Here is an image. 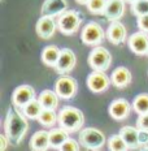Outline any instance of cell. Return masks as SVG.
Listing matches in <instances>:
<instances>
[{"label":"cell","mask_w":148,"mask_h":151,"mask_svg":"<svg viewBox=\"0 0 148 151\" xmlns=\"http://www.w3.org/2000/svg\"><path fill=\"white\" fill-rule=\"evenodd\" d=\"M43 109L44 108H43L42 103L39 102V99H33L25 107H22V112L26 115L27 119H31V120H38Z\"/></svg>","instance_id":"cell-23"},{"label":"cell","mask_w":148,"mask_h":151,"mask_svg":"<svg viewBox=\"0 0 148 151\" xmlns=\"http://www.w3.org/2000/svg\"><path fill=\"white\" fill-rule=\"evenodd\" d=\"M33 99H35V91H34V89L30 85H21V86H18L13 91V95H12V103L17 107H20V108L25 107Z\"/></svg>","instance_id":"cell-9"},{"label":"cell","mask_w":148,"mask_h":151,"mask_svg":"<svg viewBox=\"0 0 148 151\" xmlns=\"http://www.w3.org/2000/svg\"><path fill=\"white\" fill-rule=\"evenodd\" d=\"M104 38H105V34H104L103 27L94 21L84 25L81 33L82 42L87 46H99L104 40Z\"/></svg>","instance_id":"cell-6"},{"label":"cell","mask_w":148,"mask_h":151,"mask_svg":"<svg viewBox=\"0 0 148 151\" xmlns=\"http://www.w3.org/2000/svg\"><path fill=\"white\" fill-rule=\"evenodd\" d=\"M108 146H109V150L112 151H125L129 149L127 143L125 142V139L122 138L121 134H114L109 138L108 141Z\"/></svg>","instance_id":"cell-26"},{"label":"cell","mask_w":148,"mask_h":151,"mask_svg":"<svg viewBox=\"0 0 148 151\" xmlns=\"http://www.w3.org/2000/svg\"><path fill=\"white\" fill-rule=\"evenodd\" d=\"M148 143V132L139 129V145H147Z\"/></svg>","instance_id":"cell-33"},{"label":"cell","mask_w":148,"mask_h":151,"mask_svg":"<svg viewBox=\"0 0 148 151\" xmlns=\"http://www.w3.org/2000/svg\"><path fill=\"white\" fill-rule=\"evenodd\" d=\"M130 111H131L130 103L124 98L113 100L111 106H109V115L114 120H124L130 115Z\"/></svg>","instance_id":"cell-14"},{"label":"cell","mask_w":148,"mask_h":151,"mask_svg":"<svg viewBox=\"0 0 148 151\" xmlns=\"http://www.w3.org/2000/svg\"><path fill=\"white\" fill-rule=\"evenodd\" d=\"M68 138H70L69 137V132L61 127L55 128L49 132V143H51L52 149H60Z\"/></svg>","instance_id":"cell-20"},{"label":"cell","mask_w":148,"mask_h":151,"mask_svg":"<svg viewBox=\"0 0 148 151\" xmlns=\"http://www.w3.org/2000/svg\"><path fill=\"white\" fill-rule=\"evenodd\" d=\"M9 143H11V141H9V138L7 137V134H1V136H0V150L4 151L8 147Z\"/></svg>","instance_id":"cell-32"},{"label":"cell","mask_w":148,"mask_h":151,"mask_svg":"<svg viewBox=\"0 0 148 151\" xmlns=\"http://www.w3.org/2000/svg\"><path fill=\"white\" fill-rule=\"evenodd\" d=\"M133 108L137 113H147L148 112V94H139L134 98Z\"/></svg>","instance_id":"cell-25"},{"label":"cell","mask_w":148,"mask_h":151,"mask_svg":"<svg viewBox=\"0 0 148 151\" xmlns=\"http://www.w3.org/2000/svg\"><path fill=\"white\" fill-rule=\"evenodd\" d=\"M107 5V0H90L87 3V8L92 14H103Z\"/></svg>","instance_id":"cell-28"},{"label":"cell","mask_w":148,"mask_h":151,"mask_svg":"<svg viewBox=\"0 0 148 151\" xmlns=\"http://www.w3.org/2000/svg\"><path fill=\"white\" fill-rule=\"evenodd\" d=\"M57 122L60 127L66 129L69 133H70V132H77L83 127L84 116L81 109L75 108V107L66 106L62 109H60Z\"/></svg>","instance_id":"cell-2"},{"label":"cell","mask_w":148,"mask_h":151,"mask_svg":"<svg viewBox=\"0 0 148 151\" xmlns=\"http://www.w3.org/2000/svg\"><path fill=\"white\" fill-rule=\"evenodd\" d=\"M107 38L111 40V43L119 46L126 39V27L119 21H112L107 30Z\"/></svg>","instance_id":"cell-16"},{"label":"cell","mask_w":148,"mask_h":151,"mask_svg":"<svg viewBox=\"0 0 148 151\" xmlns=\"http://www.w3.org/2000/svg\"><path fill=\"white\" fill-rule=\"evenodd\" d=\"M111 82L114 87L122 89L126 87L129 83L131 82V72L125 67H118L113 70L112 77H111Z\"/></svg>","instance_id":"cell-17"},{"label":"cell","mask_w":148,"mask_h":151,"mask_svg":"<svg viewBox=\"0 0 148 151\" xmlns=\"http://www.w3.org/2000/svg\"><path fill=\"white\" fill-rule=\"evenodd\" d=\"M59 120V113L55 112V109H49V108H44L40 113L38 121L43 125V127H52L55 125V122Z\"/></svg>","instance_id":"cell-24"},{"label":"cell","mask_w":148,"mask_h":151,"mask_svg":"<svg viewBox=\"0 0 148 151\" xmlns=\"http://www.w3.org/2000/svg\"><path fill=\"white\" fill-rule=\"evenodd\" d=\"M82 24V16L77 11H65L62 14L59 16L57 27L61 34L71 35L75 31H78Z\"/></svg>","instance_id":"cell-3"},{"label":"cell","mask_w":148,"mask_h":151,"mask_svg":"<svg viewBox=\"0 0 148 151\" xmlns=\"http://www.w3.org/2000/svg\"><path fill=\"white\" fill-rule=\"evenodd\" d=\"M138 27H139V30L148 33V13L138 17Z\"/></svg>","instance_id":"cell-31"},{"label":"cell","mask_w":148,"mask_h":151,"mask_svg":"<svg viewBox=\"0 0 148 151\" xmlns=\"http://www.w3.org/2000/svg\"><path fill=\"white\" fill-rule=\"evenodd\" d=\"M137 128L148 132V112L140 113L139 115V117H138V120H137Z\"/></svg>","instance_id":"cell-30"},{"label":"cell","mask_w":148,"mask_h":151,"mask_svg":"<svg viewBox=\"0 0 148 151\" xmlns=\"http://www.w3.org/2000/svg\"><path fill=\"white\" fill-rule=\"evenodd\" d=\"M131 12L137 17L147 14L148 13V0H137V1L131 3Z\"/></svg>","instance_id":"cell-27"},{"label":"cell","mask_w":148,"mask_h":151,"mask_svg":"<svg viewBox=\"0 0 148 151\" xmlns=\"http://www.w3.org/2000/svg\"><path fill=\"white\" fill-rule=\"evenodd\" d=\"M129 47L135 55H148V33L138 31L129 38Z\"/></svg>","instance_id":"cell-10"},{"label":"cell","mask_w":148,"mask_h":151,"mask_svg":"<svg viewBox=\"0 0 148 151\" xmlns=\"http://www.w3.org/2000/svg\"><path fill=\"white\" fill-rule=\"evenodd\" d=\"M30 147L34 151H44L51 147L49 143V132L39 130L31 137L30 139Z\"/></svg>","instance_id":"cell-18"},{"label":"cell","mask_w":148,"mask_h":151,"mask_svg":"<svg viewBox=\"0 0 148 151\" xmlns=\"http://www.w3.org/2000/svg\"><path fill=\"white\" fill-rule=\"evenodd\" d=\"M81 143L79 142H77V141H74V139H71V138H68L66 141H65L64 143H62V146L60 147L59 150H64V151H78L81 149Z\"/></svg>","instance_id":"cell-29"},{"label":"cell","mask_w":148,"mask_h":151,"mask_svg":"<svg viewBox=\"0 0 148 151\" xmlns=\"http://www.w3.org/2000/svg\"><path fill=\"white\" fill-rule=\"evenodd\" d=\"M56 27H57V25H56V21L53 20V17H51V16H40V18L36 22L35 30L39 38L49 39L55 34Z\"/></svg>","instance_id":"cell-11"},{"label":"cell","mask_w":148,"mask_h":151,"mask_svg":"<svg viewBox=\"0 0 148 151\" xmlns=\"http://www.w3.org/2000/svg\"><path fill=\"white\" fill-rule=\"evenodd\" d=\"M125 1H129V3H134V1H137V0H125Z\"/></svg>","instance_id":"cell-35"},{"label":"cell","mask_w":148,"mask_h":151,"mask_svg":"<svg viewBox=\"0 0 148 151\" xmlns=\"http://www.w3.org/2000/svg\"><path fill=\"white\" fill-rule=\"evenodd\" d=\"M78 90V83L70 76H62L55 83V91L62 99H71L75 96Z\"/></svg>","instance_id":"cell-7"},{"label":"cell","mask_w":148,"mask_h":151,"mask_svg":"<svg viewBox=\"0 0 148 151\" xmlns=\"http://www.w3.org/2000/svg\"><path fill=\"white\" fill-rule=\"evenodd\" d=\"M75 1H77L78 4H81V5H87V3H89L90 0H75Z\"/></svg>","instance_id":"cell-34"},{"label":"cell","mask_w":148,"mask_h":151,"mask_svg":"<svg viewBox=\"0 0 148 151\" xmlns=\"http://www.w3.org/2000/svg\"><path fill=\"white\" fill-rule=\"evenodd\" d=\"M125 0H107V5L103 14L109 21H117L124 16Z\"/></svg>","instance_id":"cell-15"},{"label":"cell","mask_w":148,"mask_h":151,"mask_svg":"<svg viewBox=\"0 0 148 151\" xmlns=\"http://www.w3.org/2000/svg\"><path fill=\"white\" fill-rule=\"evenodd\" d=\"M119 134L125 139L129 147L139 146V129L133 127H124L119 129Z\"/></svg>","instance_id":"cell-21"},{"label":"cell","mask_w":148,"mask_h":151,"mask_svg":"<svg viewBox=\"0 0 148 151\" xmlns=\"http://www.w3.org/2000/svg\"><path fill=\"white\" fill-rule=\"evenodd\" d=\"M68 11L66 0H46L40 8V16H60Z\"/></svg>","instance_id":"cell-13"},{"label":"cell","mask_w":148,"mask_h":151,"mask_svg":"<svg viewBox=\"0 0 148 151\" xmlns=\"http://www.w3.org/2000/svg\"><path fill=\"white\" fill-rule=\"evenodd\" d=\"M59 94L52 90H44L40 93L39 95V102L42 103L43 108H49V109H56L59 106Z\"/></svg>","instance_id":"cell-22"},{"label":"cell","mask_w":148,"mask_h":151,"mask_svg":"<svg viewBox=\"0 0 148 151\" xmlns=\"http://www.w3.org/2000/svg\"><path fill=\"white\" fill-rule=\"evenodd\" d=\"M112 63V55L104 47H96L91 51L89 56V64L92 70H102L105 72Z\"/></svg>","instance_id":"cell-5"},{"label":"cell","mask_w":148,"mask_h":151,"mask_svg":"<svg viewBox=\"0 0 148 151\" xmlns=\"http://www.w3.org/2000/svg\"><path fill=\"white\" fill-rule=\"evenodd\" d=\"M111 83L112 82L108 78V76L102 70H94L92 73L87 77V86L95 94H100V93H103V91H105Z\"/></svg>","instance_id":"cell-8"},{"label":"cell","mask_w":148,"mask_h":151,"mask_svg":"<svg viewBox=\"0 0 148 151\" xmlns=\"http://www.w3.org/2000/svg\"><path fill=\"white\" fill-rule=\"evenodd\" d=\"M60 53H61V50H60L57 46H53V45L47 46L42 52V61L44 63L47 67L55 68L59 61Z\"/></svg>","instance_id":"cell-19"},{"label":"cell","mask_w":148,"mask_h":151,"mask_svg":"<svg viewBox=\"0 0 148 151\" xmlns=\"http://www.w3.org/2000/svg\"><path fill=\"white\" fill-rule=\"evenodd\" d=\"M79 143L87 150H99L105 143V136L96 128H84L79 133Z\"/></svg>","instance_id":"cell-4"},{"label":"cell","mask_w":148,"mask_h":151,"mask_svg":"<svg viewBox=\"0 0 148 151\" xmlns=\"http://www.w3.org/2000/svg\"><path fill=\"white\" fill-rule=\"evenodd\" d=\"M75 61H77L75 53L69 48H64L61 50V53H60L59 61L56 64L55 69L60 74H66L75 67Z\"/></svg>","instance_id":"cell-12"},{"label":"cell","mask_w":148,"mask_h":151,"mask_svg":"<svg viewBox=\"0 0 148 151\" xmlns=\"http://www.w3.org/2000/svg\"><path fill=\"white\" fill-rule=\"evenodd\" d=\"M5 134L9 138L12 145L17 146L22 142L24 137L29 130V122H27L26 115L22 112V108L12 103V106L7 111V117L4 122Z\"/></svg>","instance_id":"cell-1"}]
</instances>
